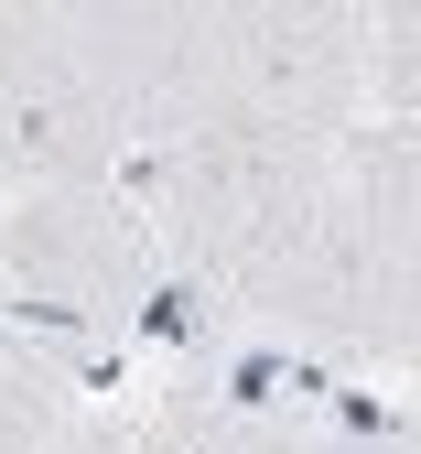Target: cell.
<instances>
[{"label":"cell","mask_w":421,"mask_h":454,"mask_svg":"<svg viewBox=\"0 0 421 454\" xmlns=\"http://www.w3.org/2000/svg\"><path fill=\"white\" fill-rule=\"evenodd\" d=\"M314 195H324V141H281V130H195L152 152V195H141V227H152V260L173 281H195L238 314V293L314 227Z\"/></svg>","instance_id":"1"},{"label":"cell","mask_w":421,"mask_h":454,"mask_svg":"<svg viewBox=\"0 0 421 454\" xmlns=\"http://www.w3.org/2000/svg\"><path fill=\"white\" fill-rule=\"evenodd\" d=\"M152 227L119 184H66V195H22L0 216V293H12V325L33 357L66 368V335L76 357H97L108 335H130L141 293H152Z\"/></svg>","instance_id":"2"},{"label":"cell","mask_w":421,"mask_h":454,"mask_svg":"<svg viewBox=\"0 0 421 454\" xmlns=\"http://www.w3.org/2000/svg\"><path fill=\"white\" fill-rule=\"evenodd\" d=\"M108 162H119V120L66 66L54 22L0 12V184L12 195H66V184H108Z\"/></svg>","instance_id":"3"},{"label":"cell","mask_w":421,"mask_h":454,"mask_svg":"<svg viewBox=\"0 0 421 454\" xmlns=\"http://www.w3.org/2000/svg\"><path fill=\"white\" fill-rule=\"evenodd\" d=\"M66 411H76V401H66V368L33 357L22 335H0V454H33Z\"/></svg>","instance_id":"4"},{"label":"cell","mask_w":421,"mask_h":454,"mask_svg":"<svg viewBox=\"0 0 421 454\" xmlns=\"http://www.w3.org/2000/svg\"><path fill=\"white\" fill-rule=\"evenodd\" d=\"M33 454H141V443H130V433H119L108 411H66V422H54V433H43Z\"/></svg>","instance_id":"5"}]
</instances>
